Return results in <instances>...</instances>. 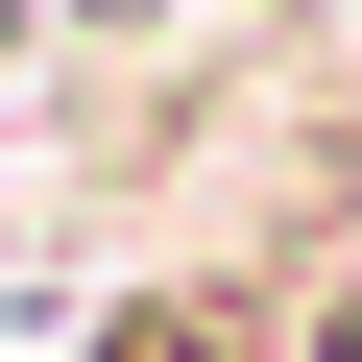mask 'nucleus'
Returning <instances> with one entry per match:
<instances>
[{
  "label": "nucleus",
  "mask_w": 362,
  "mask_h": 362,
  "mask_svg": "<svg viewBox=\"0 0 362 362\" xmlns=\"http://www.w3.org/2000/svg\"><path fill=\"white\" fill-rule=\"evenodd\" d=\"M73 362H362V218L242 242V266H169V290H121Z\"/></svg>",
  "instance_id": "obj_1"
}]
</instances>
